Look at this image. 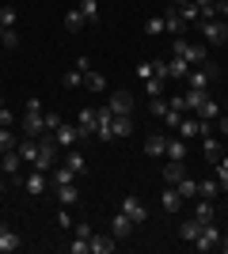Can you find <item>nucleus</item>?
I'll return each instance as SVG.
<instances>
[{"label": "nucleus", "mask_w": 228, "mask_h": 254, "mask_svg": "<svg viewBox=\"0 0 228 254\" xmlns=\"http://www.w3.org/2000/svg\"><path fill=\"white\" fill-rule=\"evenodd\" d=\"M38 133H46L42 103H38V99H31V103H27V114H23V137H38Z\"/></svg>", "instance_id": "obj_1"}, {"label": "nucleus", "mask_w": 228, "mask_h": 254, "mask_svg": "<svg viewBox=\"0 0 228 254\" xmlns=\"http://www.w3.org/2000/svg\"><path fill=\"white\" fill-rule=\"evenodd\" d=\"M202 34H206V46H225L228 42L225 19H206V23H202Z\"/></svg>", "instance_id": "obj_2"}, {"label": "nucleus", "mask_w": 228, "mask_h": 254, "mask_svg": "<svg viewBox=\"0 0 228 254\" xmlns=\"http://www.w3.org/2000/svg\"><path fill=\"white\" fill-rule=\"evenodd\" d=\"M122 212H126L133 224H145V220H149V209H145V201L137 197V193H126V197H122Z\"/></svg>", "instance_id": "obj_3"}, {"label": "nucleus", "mask_w": 228, "mask_h": 254, "mask_svg": "<svg viewBox=\"0 0 228 254\" xmlns=\"http://www.w3.org/2000/svg\"><path fill=\"white\" fill-rule=\"evenodd\" d=\"M217 243H221V232H217V224H202V232H198V239H194V251H217Z\"/></svg>", "instance_id": "obj_4"}, {"label": "nucleus", "mask_w": 228, "mask_h": 254, "mask_svg": "<svg viewBox=\"0 0 228 254\" xmlns=\"http://www.w3.org/2000/svg\"><path fill=\"white\" fill-rule=\"evenodd\" d=\"M95 137L99 140H114V114H110L107 106L95 110Z\"/></svg>", "instance_id": "obj_5"}, {"label": "nucleus", "mask_w": 228, "mask_h": 254, "mask_svg": "<svg viewBox=\"0 0 228 254\" xmlns=\"http://www.w3.org/2000/svg\"><path fill=\"white\" fill-rule=\"evenodd\" d=\"M19 247H23L19 232H15L11 224H0V254H15Z\"/></svg>", "instance_id": "obj_6"}, {"label": "nucleus", "mask_w": 228, "mask_h": 254, "mask_svg": "<svg viewBox=\"0 0 228 254\" xmlns=\"http://www.w3.org/2000/svg\"><path fill=\"white\" fill-rule=\"evenodd\" d=\"M133 228H137V224L130 220V216H126V212H114V216H110V235H114V239H130V232Z\"/></svg>", "instance_id": "obj_7"}, {"label": "nucleus", "mask_w": 228, "mask_h": 254, "mask_svg": "<svg viewBox=\"0 0 228 254\" xmlns=\"http://www.w3.org/2000/svg\"><path fill=\"white\" fill-rule=\"evenodd\" d=\"M54 140H57V148H73L76 140H80V129L69 126V122H61V126L54 129Z\"/></svg>", "instance_id": "obj_8"}, {"label": "nucleus", "mask_w": 228, "mask_h": 254, "mask_svg": "<svg viewBox=\"0 0 228 254\" xmlns=\"http://www.w3.org/2000/svg\"><path fill=\"white\" fill-rule=\"evenodd\" d=\"M107 110H110V114H130V110H133V95H130V91H114L110 103H107Z\"/></svg>", "instance_id": "obj_9"}, {"label": "nucleus", "mask_w": 228, "mask_h": 254, "mask_svg": "<svg viewBox=\"0 0 228 254\" xmlns=\"http://www.w3.org/2000/svg\"><path fill=\"white\" fill-rule=\"evenodd\" d=\"M54 190H57V197H61V205H76V201H80V186H76V179L73 182H54Z\"/></svg>", "instance_id": "obj_10"}, {"label": "nucleus", "mask_w": 228, "mask_h": 254, "mask_svg": "<svg viewBox=\"0 0 228 254\" xmlns=\"http://www.w3.org/2000/svg\"><path fill=\"white\" fill-rule=\"evenodd\" d=\"M23 190L31 193V197H38V193L46 190V171H38V167H34L31 175H27V179H23Z\"/></svg>", "instance_id": "obj_11"}, {"label": "nucleus", "mask_w": 228, "mask_h": 254, "mask_svg": "<svg viewBox=\"0 0 228 254\" xmlns=\"http://www.w3.org/2000/svg\"><path fill=\"white\" fill-rule=\"evenodd\" d=\"M175 133H179L183 140H190V137H202V122H198V118H179Z\"/></svg>", "instance_id": "obj_12"}, {"label": "nucleus", "mask_w": 228, "mask_h": 254, "mask_svg": "<svg viewBox=\"0 0 228 254\" xmlns=\"http://www.w3.org/2000/svg\"><path fill=\"white\" fill-rule=\"evenodd\" d=\"M183 27H186V19L179 15V8H167V11H163V31H171V34H183Z\"/></svg>", "instance_id": "obj_13"}, {"label": "nucleus", "mask_w": 228, "mask_h": 254, "mask_svg": "<svg viewBox=\"0 0 228 254\" xmlns=\"http://www.w3.org/2000/svg\"><path fill=\"white\" fill-rule=\"evenodd\" d=\"M194 114H198V122H217V118H221V106L213 103V99H202V106H198Z\"/></svg>", "instance_id": "obj_14"}, {"label": "nucleus", "mask_w": 228, "mask_h": 254, "mask_svg": "<svg viewBox=\"0 0 228 254\" xmlns=\"http://www.w3.org/2000/svg\"><path fill=\"white\" fill-rule=\"evenodd\" d=\"M19 163H23V159H19L15 148H8L4 156H0V171H4V175H19Z\"/></svg>", "instance_id": "obj_15"}, {"label": "nucleus", "mask_w": 228, "mask_h": 254, "mask_svg": "<svg viewBox=\"0 0 228 254\" xmlns=\"http://www.w3.org/2000/svg\"><path fill=\"white\" fill-rule=\"evenodd\" d=\"M190 68H194V64L186 61V57H175V61H167V80H183Z\"/></svg>", "instance_id": "obj_16"}, {"label": "nucleus", "mask_w": 228, "mask_h": 254, "mask_svg": "<svg viewBox=\"0 0 228 254\" xmlns=\"http://www.w3.org/2000/svg\"><path fill=\"white\" fill-rule=\"evenodd\" d=\"M186 179V167H183V159H171V163H167V167H163V182H183Z\"/></svg>", "instance_id": "obj_17"}, {"label": "nucleus", "mask_w": 228, "mask_h": 254, "mask_svg": "<svg viewBox=\"0 0 228 254\" xmlns=\"http://www.w3.org/2000/svg\"><path fill=\"white\" fill-rule=\"evenodd\" d=\"M15 152H19V159L34 163V159H38V140H34V137H23V144H15Z\"/></svg>", "instance_id": "obj_18"}, {"label": "nucleus", "mask_w": 228, "mask_h": 254, "mask_svg": "<svg viewBox=\"0 0 228 254\" xmlns=\"http://www.w3.org/2000/svg\"><path fill=\"white\" fill-rule=\"evenodd\" d=\"M160 201H163V209H167V212H179V209H183V193L175 190V186H167Z\"/></svg>", "instance_id": "obj_19"}, {"label": "nucleus", "mask_w": 228, "mask_h": 254, "mask_svg": "<svg viewBox=\"0 0 228 254\" xmlns=\"http://www.w3.org/2000/svg\"><path fill=\"white\" fill-rule=\"evenodd\" d=\"M198 232H202V220H198V216H190V220H183V224H179V235H183L186 243H194V239H198Z\"/></svg>", "instance_id": "obj_20"}, {"label": "nucleus", "mask_w": 228, "mask_h": 254, "mask_svg": "<svg viewBox=\"0 0 228 254\" xmlns=\"http://www.w3.org/2000/svg\"><path fill=\"white\" fill-rule=\"evenodd\" d=\"M76 129H80V137H91V133H95V110H87V106H84V110H80V126H76Z\"/></svg>", "instance_id": "obj_21"}, {"label": "nucleus", "mask_w": 228, "mask_h": 254, "mask_svg": "<svg viewBox=\"0 0 228 254\" xmlns=\"http://www.w3.org/2000/svg\"><path fill=\"white\" fill-rule=\"evenodd\" d=\"M145 156H167V137H149L145 140Z\"/></svg>", "instance_id": "obj_22"}, {"label": "nucleus", "mask_w": 228, "mask_h": 254, "mask_svg": "<svg viewBox=\"0 0 228 254\" xmlns=\"http://www.w3.org/2000/svg\"><path fill=\"white\" fill-rule=\"evenodd\" d=\"M186 61L194 64V68H198V64H206V61H209V57H206V42H190V50H186Z\"/></svg>", "instance_id": "obj_23"}, {"label": "nucleus", "mask_w": 228, "mask_h": 254, "mask_svg": "<svg viewBox=\"0 0 228 254\" xmlns=\"http://www.w3.org/2000/svg\"><path fill=\"white\" fill-rule=\"evenodd\" d=\"M194 216L202 224H213V216H217V209H213V201H209V197H202V201H198V209H194Z\"/></svg>", "instance_id": "obj_24"}, {"label": "nucleus", "mask_w": 228, "mask_h": 254, "mask_svg": "<svg viewBox=\"0 0 228 254\" xmlns=\"http://www.w3.org/2000/svg\"><path fill=\"white\" fill-rule=\"evenodd\" d=\"M133 133V118L130 114H114V137H130Z\"/></svg>", "instance_id": "obj_25"}, {"label": "nucleus", "mask_w": 228, "mask_h": 254, "mask_svg": "<svg viewBox=\"0 0 228 254\" xmlns=\"http://www.w3.org/2000/svg\"><path fill=\"white\" fill-rule=\"evenodd\" d=\"M91 251L95 254H110L114 251V235H91Z\"/></svg>", "instance_id": "obj_26"}, {"label": "nucleus", "mask_w": 228, "mask_h": 254, "mask_svg": "<svg viewBox=\"0 0 228 254\" xmlns=\"http://www.w3.org/2000/svg\"><path fill=\"white\" fill-rule=\"evenodd\" d=\"M65 167H69V171H76V175H84L87 163H84V156H80V152H69V148H65Z\"/></svg>", "instance_id": "obj_27"}, {"label": "nucleus", "mask_w": 228, "mask_h": 254, "mask_svg": "<svg viewBox=\"0 0 228 254\" xmlns=\"http://www.w3.org/2000/svg\"><path fill=\"white\" fill-rule=\"evenodd\" d=\"M167 156L171 159H186V140L183 137H167Z\"/></svg>", "instance_id": "obj_28"}, {"label": "nucleus", "mask_w": 228, "mask_h": 254, "mask_svg": "<svg viewBox=\"0 0 228 254\" xmlns=\"http://www.w3.org/2000/svg\"><path fill=\"white\" fill-rule=\"evenodd\" d=\"M80 15L87 23H99V0H80Z\"/></svg>", "instance_id": "obj_29"}, {"label": "nucleus", "mask_w": 228, "mask_h": 254, "mask_svg": "<svg viewBox=\"0 0 228 254\" xmlns=\"http://www.w3.org/2000/svg\"><path fill=\"white\" fill-rule=\"evenodd\" d=\"M84 87H87V91H107V80H103V76L91 68V72L84 76Z\"/></svg>", "instance_id": "obj_30"}, {"label": "nucleus", "mask_w": 228, "mask_h": 254, "mask_svg": "<svg viewBox=\"0 0 228 254\" xmlns=\"http://www.w3.org/2000/svg\"><path fill=\"white\" fill-rule=\"evenodd\" d=\"M84 23H87V19H84V15H80V8H73V11H69V15H65V31H73V34H76V31H80V27H84Z\"/></svg>", "instance_id": "obj_31"}, {"label": "nucleus", "mask_w": 228, "mask_h": 254, "mask_svg": "<svg viewBox=\"0 0 228 254\" xmlns=\"http://www.w3.org/2000/svg\"><path fill=\"white\" fill-rule=\"evenodd\" d=\"M15 19H19V11L11 4H0V27H15Z\"/></svg>", "instance_id": "obj_32"}, {"label": "nucleus", "mask_w": 228, "mask_h": 254, "mask_svg": "<svg viewBox=\"0 0 228 254\" xmlns=\"http://www.w3.org/2000/svg\"><path fill=\"white\" fill-rule=\"evenodd\" d=\"M183 99H186V110H198V106H202V99H206V91H202V87H190Z\"/></svg>", "instance_id": "obj_33"}, {"label": "nucleus", "mask_w": 228, "mask_h": 254, "mask_svg": "<svg viewBox=\"0 0 228 254\" xmlns=\"http://www.w3.org/2000/svg\"><path fill=\"white\" fill-rule=\"evenodd\" d=\"M175 190L183 193V197H198V182H194V179H190V175H186V179H183V182H175Z\"/></svg>", "instance_id": "obj_34"}, {"label": "nucleus", "mask_w": 228, "mask_h": 254, "mask_svg": "<svg viewBox=\"0 0 228 254\" xmlns=\"http://www.w3.org/2000/svg\"><path fill=\"white\" fill-rule=\"evenodd\" d=\"M179 15H183L186 23H194V19H202V11H198V4L190 0V4H179Z\"/></svg>", "instance_id": "obj_35"}, {"label": "nucleus", "mask_w": 228, "mask_h": 254, "mask_svg": "<svg viewBox=\"0 0 228 254\" xmlns=\"http://www.w3.org/2000/svg\"><path fill=\"white\" fill-rule=\"evenodd\" d=\"M217 186H221V190H228V156L217 159Z\"/></svg>", "instance_id": "obj_36"}, {"label": "nucleus", "mask_w": 228, "mask_h": 254, "mask_svg": "<svg viewBox=\"0 0 228 254\" xmlns=\"http://www.w3.org/2000/svg\"><path fill=\"white\" fill-rule=\"evenodd\" d=\"M202 140H206V159H209V163H217V159H221V144L213 137H202Z\"/></svg>", "instance_id": "obj_37"}, {"label": "nucleus", "mask_w": 228, "mask_h": 254, "mask_svg": "<svg viewBox=\"0 0 228 254\" xmlns=\"http://www.w3.org/2000/svg\"><path fill=\"white\" fill-rule=\"evenodd\" d=\"M163 84H167V80H160V76H152V80H145V91H149V95L156 99V95H163Z\"/></svg>", "instance_id": "obj_38"}, {"label": "nucleus", "mask_w": 228, "mask_h": 254, "mask_svg": "<svg viewBox=\"0 0 228 254\" xmlns=\"http://www.w3.org/2000/svg\"><path fill=\"white\" fill-rule=\"evenodd\" d=\"M186 50H190V42H186L183 34H175V42H171V57H186Z\"/></svg>", "instance_id": "obj_39"}, {"label": "nucleus", "mask_w": 228, "mask_h": 254, "mask_svg": "<svg viewBox=\"0 0 228 254\" xmlns=\"http://www.w3.org/2000/svg\"><path fill=\"white\" fill-rule=\"evenodd\" d=\"M217 182H198V197H209V201H213V197H217Z\"/></svg>", "instance_id": "obj_40"}, {"label": "nucleus", "mask_w": 228, "mask_h": 254, "mask_svg": "<svg viewBox=\"0 0 228 254\" xmlns=\"http://www.w3.org/2000/svg\"><path fill=\"white\" fill-rule=\"evenodd\" d=\"M8 148H15V133L0 126V152H8Z\"/></svg>", "instance_id": "obj_41"}, {"label": "nucleus", "mask_w": 228, "mask_h": 254, "mask_svg": "<svg viewBox=\"0 0 228 254\" xmlns=\"http://www.w3.org/2000/svg\"><path fill=\"white\" fill-rule=\"evenodd\" d=\"M137 76H141V80H152V76H156V61H141L137 64Z\"/></svg>", "instance_id": "obj_42"}, {"label": "nucleus", "mask_w": 228, "mask_h": 254, "mask_svg": "<svg viewBox=\"0 0 228 254\" xmlns=\"http://www.w3.org/2000/svg\"><path fill=\"white\" fill-rule=\"evenodd\" d=\"M167 110H171V106H167V99H163V95H156V99H152V114H156V118H163Z\"/></svg>", "instance_id": "obj_43"}, {"label": "nucleus", "mask_w": 228, "mask_h": 254, "mask_svg": "<svg viewBox=\"0 0 228 254\" xmlns=\"http://www.w3.org/2000/svg\"><path fill=\"white\" fill-rule=\"evenodd\" d=\"M42 122H46V133H54V129L61 126V114H57V110H50V114H42Z\"/></svg>", "instance_id": "obj_44"}, {"label": "nucleus", "mask_w": 228, "mask_h": 254, "mask_svg": "<svg viewBox=\"0 0 228 254\" xmlns=\"http://www.w3.org/2000/svg\"><path fill=\"white\" fill-rule=\"evenodd\" d=\"M145 31L149 34H163V15H152V19L145 23Z\"/></svg>", "instance_id": "obj_45"}, {"label": "nucleus", "mask_w": 228, "mask_h": 254, "mask_svg": "<svg viewBox=\"0 0 228 254\" xmlns=\"http://www.w3.org/2000/svg\"><path fill=\"white\" fill-rule=\"evenodd\" d=\"M69 251L73 254H87L91 251V239H80V235H76V243H69Z\"/></svg>", "instance_id": "obj_46"}, {"label": "nucleus", "mask_w": 228, "mask_h": 254, "mask_svg": "<svg viewBox=\"0 0 228 254\" xmlns=\"http://www.w3.org/2000/svg\"><path fill=\"white\" fill-rule=\"evenodd\" d=\"M80 84H84V72L69 68V72H65V87H80Z\"/></svg>", "instance_id": "obj_47"}, {"label": "nucleus", "mask_w": 228, "mask_h": 254, "mask_svg": "<svg viewBox=\"0 0 228 254\" xmlns=\"http://www.w3.org/2000/svg\"><path fill=\"white\" fill-rule=\"evenodd\" d=\"M0 46H8V50H15V46H19V34H15V27H8V31H4V42Z\"/></svg>", "instance_id": "obj_48"}, {"label": "nucleus", "mask_w": 228, "mask_h": 254, "mask_svg": "<svg viewBox=\"0 0 228 254\" xmlns=\"http://www.w3.org/2000/svg\"><path fill=\"white\" fill-rule=\"evenodd\" d=\"M76 179V171H69V167H57L54 171V182H73Z\"/></svg>", "instance_id": "obj_49"}, {"label": "nucleus", "mask_w": 228, "mask_h": 254, "mask_svg": "<svg viewBox=\"0 0 228 254\" xmlns=\"http://www.w3.org/2000/svg\"><path fill=\"white\" fill-rule=\"evenodd\" d=\"M0 126H4V129H11V126H15V114H11L8 106H0Z\"/></svg>", "instance_id": "obj_50"}, {"label": "nucleus", "mask_w": 228, "mask_h": 254, "mask_svg": "<svg viewBox=\"0 0 228 254\" xmlns=\"http://www.w3.org/2000/svg\"><path fill=\"white\" fill-rule=\"evenodd\" d=\"M167 106H171V110H179V114H186V99H183V95H171V99H167Z\"/></svg>", "instance_id": "obj_51"}, {"label": "nucleus", "mask_w": 228, "mask_h": 254, "mask_svg": "<svg viewBox=\"0 0 228 254\" xmlns=\"http://www.w3.org/2000/svg\"><path fill=\"white\" fill-rule=\"evenodd\" d=\"M198 11H202V23H206V19H217V4H202Z\"/></svg>", "instance_id": "obj_52"}, {"label": "nucleus", "mask_w": 228, "mask_h": 254, "mask_svg": "<svg viewBox=\"0 0 228 254\" xmlns=\"http://www.w3.org/2000/svg\"><path fill=\"white\" fill-rule=\"evenodd\" d=\"M73 68H76V72H91V61H87V57H76V64H73Z\"/></svg>", "instance_id": "obj_53"}, {"label": "nucleus", "mask_w": 228, "mask_h": 254, "mask_svg": "<svg viewBox=\"0 0 228 254\" xmlns=\"http://www.w3.org/2000/svg\"><path fill=\"white\" fill-rule=\"evenodd\" d=\"M76 235H80V239H91L95 232H91V224H76Z\"/></svg>", "instance_id": "obj_54"}, {"label": "nucleus", "mask_w": 228, "mask_h": 254, "mask_svg": "<svg viewBox=\"0 0 228 254\" xmlns=\"http://www.w3.org/2000/svg\"><path fill=\"white\" fill-rule=\"evenodd\" d=\"M217 15H221V19H228V0H225V4H217Z\"/></svg>", "instance_id": "obj_55"}, {"label": "nucleus", "mask_w": 228, "mask_h": 254, "mask_svg": "<svg viewBox=\"0 0 228 254\" xmlns=\"http://www.w3.org/2000/svg\"><path fill=\"white\" fill-rule=\"evenodd\" d=\"M217 126H221V133H228V118H217Z\"/></svg>", "instance_id": "obj_56"}, {"label": "nucleus", "mask_w": 228, "mask_h": 254, "mask_svg": "<svg viewBox=\"0 0 228 254\" xmlns=\"http://www.w3.org/2000/svg\"><path fill=\"white\" fill-rule=\"evenodd\" d=\"M217 247H221V251H225V254H228V239H221V243H217Z\"/></svg>", "instance_id": "obj_57"}, {"label": "nucleus", "mask_w": 228, "mask_h": 254, "mask_svg": "<svg viewBox=\"0 0 228 254\" xmlns=\"http://www.w3.org/2000/svg\"><path fill=\"white\" fill-rule=\"evenodd\" d=\"M194 4H198V8H202V4H213V0H194Z\"/></svg>", "instance_id": "obj_58"}, {"label": "nucleus", "mask_w": 228, "mask_h": 254, "mask_svg": "<svg viewBox=\"0 0 228 254\" xmlns=\"http://www.w3.org/2000/svg\"><path fill=\"white\" fill-rule=\"evenodd\" d=\"M179 4H190V0H175V8H179Z\"/></svg>", "instance_id": "obj_59"}, {"label": "nucleus", "mask_w": 228, "mask_h": 254, "mask_svg": "<svg viewBox=\"0 0 228 254\" xmlns=\"http://www.w3.org/2000/svg\"><path fill=\"white\" fill-rule=\"evenodd\" d=\"M4 31H8V27H0V42H4Z\"/></svg>", "instance_id": "obj_60"}, {"label": "nucleus", "mask_w": 228, "mask_h": 254, "mask_svg": "<svg viewBox=\"0 0 228 254\" xmlns=\"http://www.w3.org/2000/svg\"><path fill=\"white\" fill-rule=\"evenodd\" d=\"M213 4H225V0H213Z\"/></svg>", "instance_id": "obj_61"}, {"label": "nucleus", "mask_w": 228, "mask_h": 254, "mask_svg": "<svg viewBox=\"0 0 228 254\" xmlns=\"http://www.w3.org/2000/svg\"><path fill=\"white\" fill-rule=\"evenodd\" d=\"M0 193H4V182H0Z\"/></svg>", "instance_id": "obj_62"}, {"label": "nucleus", "mask_w": 228, "mask_h": 254, "mask_svg": "<svg viewBox=\"0 0 228 254\" xmlns=\"http://www.w3.org/2000/svg\"><path fill=\"white\" fill-rule=\"evenodd\" d=\"M0 106H4V99H0Z\"/></svg>", "instance_id": "obj_63"}]
</instances>
